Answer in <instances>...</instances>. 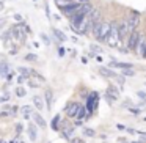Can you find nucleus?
Listing matches in <instances>:
<instances>
[{"label": "nucleus", "mask_w": 146, "mask_h": 143, "mask_svg": "<svg viewBox=\"0 0 146 143\" xmlns=\"http://www.w3.org/2000/svg\"><path fill=\"white\" fill-rule=\"evenodd\" d=\"M11 71L8 69V65H7V61H2V65H0V76L2 77H8V74H10Z\"/></svg>", "instance_id": "nucleus-14"}, {"label": "nucleus", "mask_w": 146, "mask_h": 143, "mask_svg": "<svg viewBox=\"0 0 146 143\" xmlns=\"http://www.w3.org/2000/svg\"><path fill=\"white\" fill-rule=\"evenodd\" d=\"M105 43L108 44V47H121L123 38H121V35H119L118 22H111V32H110V35H108V38Z\"/></svg>", "instance_id": "nucleus-2"}, {"label": "nucleus", "mask_w": 146, "mask_h": 143, "mask_svg": "<svg viewBox=\"0 0 146 143\" xmlns=\"http://www.w3.org/2000/svg\"><path fill=\"white\" fill-rule=\"evenodd\" d=\"M110 32H111V22H102L101 21V22H98L93 27V35H94V38L101 43L107 41Z\"/></svg>", "instance_id": "nucleus-1"}, {"label": "nucleus", "mask_w": 146, "mask_h": 143, "mask_svg": "<svg viewBox=\"0 0 146 143\" xmlns=\"http://www.w3.org/2000/svg\"><path fill=\"white\" fill-rule=\"evenodd\" d=\"M58 120H60V116H55V118H54V121H52V127H54V129H58V126H57Z\"/></svg>", "instance_id": "nucleus-27"}, {"label": "nucleus", "mask_w": 146, "mask_h": 143, "mask_svg": "<svg viewBox=\"0 0 146 143\" xmlns=\"http://www.w3.org/2000/svg\"><path fill=\"white\" fill-rule=\"evenodd\" d=\"M137 96H138L140 99H146V93L145 91H138V93H137Z\"/></svg>", "instance_id": "nucleus-29"}, {"label": "nucleus", "mask_w": 146, "mask_h": 143, "mask_svg": "<svg viewBox=\"0 0 146 143\" xmlns=\"http://www.w3.org/2000/svg\"><path fill=\"white\" fill-rule=\"evenodd\" d=\"M140 36H141V33H140L138 30L130 32L129 39H127V47H129V51H135L137 49V44H138V41H140Z\"/></svg>", "instance_id": "nucleus-3"}, {"label": "nucleus", "mask_w": 146, "mask_h": 143, "mask_svg": "<svg viewBox=\"0 0 146 143\" xmlns=\"http://www.w3.org/2000/svg\"><path fill=\"white\" fill-rule=\"evenodd\" d=\"M52 91L50 90H46V93H44V99H46V105H47V108L50 110L52 108Z\"/></svg>", "instance_id": "nucleus-15"}, {"label": "nucleus", "mask_w": 146, "mask_h": 143, "mask_svg": "<svg viewBox=\"0 0 146 143\" xmlns=\"http://www.w3.org/2000/svg\"><path fill=\"white\" fill-rule=\"evenodd\" d=\"M24 60H27V61H36V60H38V55H35V54H27Z\"/></svg>", "instance_id": "nucleus-19"}, {"label": "nucleus", "mask_w": 146, "mask_h": 143, "mask_svg": "<svg viewBox=\"0 0 146 143\" xmlns=\"http://www.w3.org/2000/svg\"><path fill=\"white\" fill-rule=\"evenodd\" d=\"M110 68H118V69H126V68H133L130 63H124V61H111Z\"/></svg>", "instance_id": "nucleus-10"}, {"label": "nucleus", "mask_w": 146, "mask_h": 143, "mask_svg": "<svg viewBox=\"0 0 146 143\" xmlns=\"http://www.w3.org/2000/svg\"><path fill=\"white\" fill-rule=\"evenodd\" d=\"M107 94H108V98H113V99H118V98H119V91H118L115 86H108Z\"/></svg>", "instance_id": "nucleus-16"}, {"label": "nucleus", "mask_w": 146, "mask_h": 143, "mask_svg": "<svg viewBox=\"0 0 146 143\" xmlns=\"http://www.w3.org/2000/svg\"><path fill=\"white\" fill-rule=\"evenodd\" d=\"M63 135H64V138H71V135H72V129H64Z\"/></svg>", "instance_id": "nucleus-25"}, {"label": "nucleus", "mask_w": 146, "mask_h": 143, "mask_svg": "<svg viewBox=\"0 0 146 143\" xmlns=\"http://www.w3.org/2000/svg\"><path fill=\"white\" fill-rule=\"evenodd\" d=\"M14 19L19 21V22H21V21H22V17H21V14H14Z\"/></svg>", "instance_id": "nucleus-32"}, {"label": "nucleus", "mask_w": 146, "mask_h": 143, "mask_svg": "<svg viewBox=\"0 0 146 143\" xmlns=\"http://www.w3.org/2000/svg\"><path fill=\"white\" fill-rule=\"evenodd\" d=\"M19 72L22 74V76H25L27 79H29V72H32L30 69H27V68H19Z\"/></svg>", "instance_id": "nucleus-23"}, {"label": "nucleus", "mask_w": 146, "mask_h": 143, "mask_svg": "<svg viewBox=\"0 0 146 143\" xmlns=\"http://www.w3.org/2000/svg\"><path fill=\"white\" fill-rule=\"evenodd\" d=\"M8 99H10V93H8V91H3V93H2V98H0V101H2V102H7Z\"/></svg>", "instance_id": "nucleus-24"}, {"label": "nucleus", "mask_w": 146, "mask_h": 143, "mask_svg": "<svg viewBox=\"0 0 146 143\" xmlns=\"http://www.w3.org/2000/svg\"><path fill=\"white\" fill-rule=\"evenodd\" d=\"M127 22H129V27H130V32H133V30H137V25H138L140 19L137 14H130L129 17H127Z\"/></svg>", "instance_id": "nucleus-9"}, {"label": "nucleus", "mask_w": 146, "mask_h": 143, "mask_svg": "<svg viewBox=\"0 0 146 143\" xmlns=\"http://www.w3.org/2000/svg\"><path fill=\"white\" fill-rule=\"evenodd\" d=\"M55 2H57L58 5H61V3L64 5V3H69V2H72V0H55Z\"/></svg>", "instance_id": "nucleus-30"}, {"label": "nucleus", "mask_w": 146, "mask_h": 143, "mask_svg": "<svg viewBox=\"0 0 146 143\" xmlns=\"http://www.w3.org/2000/svg\"><path fill=\"white\" fill-rule=\"evenodd\" d=\"M32 116H33V121L36 123V126H38V127H41V129H46V127H47V124H46V120L41 116V115H39V112H33Z\"/></svg>", "instance_id": "nucleus-7"}, {"label": "nucleus", "mask_w": 146, "mask_h": 143, "mask_svg": "<svg viewBox=\"0 0 146 143\" xmlns=\"http://www.w3.org/2000/svg\"><path fill=\"white\" fill-rule=\"evenodd\" d=\"M145 51H146V36L145 35H141L140 36V41H138V44H137V49H135V52L137 54H140L143 57V54H145Z\"/></svg>", "instance_id": "nucleus-8"}, {"label": "nucleus", "mask_w": 146, "mask_h": 143, "mask_svg": "<svg viewBox=\"0 0 146 143\" xmlns=\"http://www.w3.org/2000/svg\"><path fill=\"white\" fill-rule=\"evenodd\" d=\"M16 96L24 98V96H25V88H22V86H17V88H16Z\"/></svg>", "instance_id": "nucleus-20"}, {"label": "nucleus", "mask_w": 146, "mask_h": 143, "mask_svg": "<svg viewBox=\"0 0 146 143\" xmlns=\"http://www.w3.org/2000/svg\"><path fill=\"white\" fill-rule=\"evenodd\" d=\"M130 112H132V113H140V112H141V110H140V108H137V107H130Z\"/></svg>", "instance_id": "nucleus-31"}, {"label": "nucleus", "mask_w": 146, "mask_h": 143, "mask_svg": "<svg viewBox=\"0 0 146 143\" xmlns=\"http://www.w3.org/2000/svg\"><path fill=\"white\" fill-rule=\"evenodd\" d=\"M80 108H82V105H80L79 102H71V104H68V107H66V115L69 118H76V116H79Z\"/></svg>", "instance_id": "nucleus-5"}, {"label": "nucleus", "mask_w": 146, "mask_h": 143, "mask_svg": "<svg viewBox=\"0 0 146 143\" xmlns=\"http://www.w3.org/2000/svg\"><path fill=\"white\" fill-rule=\"evenodd\" d=\"M29 134H30L32 142H35L36 140V127H35V124H29Z\"/></svg>", "instance_id": "nucleus-17"}, {"label": "nucleus", "mask_w": 146, "mask_h": 143, "mask_svg": "<svg viewBox=\"0 0 146 143\" xmlns=\"http://www.w3.org/2000/svg\"><path fill=\"white\" fill-rule=\"evenodd\" d=\"M22 113H24V116H29L30 113H32V107L30 105H25V107H22Z\"/></svg>", "instance_id": "nucleus-21"}, {"label": "nucleus", "mask_w": 146, "mask_h": 143, "mask_svg": "<svg viewBox=\"0 0 146 143\" xmlns=\"http://www.w3.org/2000/svg\"><path fill=\"white\" fill-rule=\"evenodd\" d=\"M58 54H60V55H64V49H61V47H60V51H58Z\"/></svg>", "instance_id": "nucleus-35"}, {"label": "nucleus", "mask_w": 146, "mask_h": 143, "mask_svg": "<svg viewBox=\"0 0 146 143\" xmlns=\"http://www.w3.org/2000/svg\"><path fill=\"white\" fill-rule=\"evenodd\" d=\"M121 74H123L124 77L126 76L132 77V76H135V71H133V68H126V69H121Z\"/></svg>", "instance_id": "nucleus-18"}, {"label": "nucleus", "mask_w": 146, "mask_h": 143, "mask_svg": "<svg viewBox=\"0 0 146 143\" xmlns=\"http://www.w3.org/2000/svg\"><path fill=\"white\" fill-rule=\"evenodd\" d=\"M52 33L55 35V38H57L58 41H63V43H64V41H68V36L64 35V33L61 32V30H58V29H52Z\"/></svg>", "instance_id": "nucleus-12"}, {"label": "nucleus", "mask_w": 146, "mask_h": 143, "mask_svg": "<svg viewBox=\"0 0 146 143\" xmlns=\"http://www.w3.org/2000/svg\"><path fill=\"white\" fill-rule=\"evenodd\" d=\"M99 72H101V76L108 77V79H115V77H116V74H115L111 69H108V68H101V69H99Z\"/></svg>", "instance_id": "nucleus-11"}, {"label": "nucleus", "mask_w": 146, "mask_h": 143, "mask_svg": "<svg viewBox=\"0 0 146 143\" xmlns=\"http://www.w3.org/2000/svg\"><path fill=\"white\" fill-rule=\"evenodd\" d=\"M33 104H35V107L38 110H42L44 108V99L41 96H33Z\"/></svg>", "instance_id": "nucleus-13"}, {"label": "nucleus", "mask_w": 146, "mask_h": 143, "mask_svg": "<svg viewBox=\"0 0 146 143\" xmlns=\"http://www.w3.org/2000/svg\"><path fill=\"white\" fill-rule=\"evenodd\" d=\"M133 143H137V142H133Z\"/></svg>", "instance_id": "nucleus-36"}, {"label": "nucleus", "mask_w": 146, "mask_h": 143, "mask_svg": "<svg viewBox=\"0 0 146 143\" xmlns=\"http://www.w3.org/2000/svg\"><path fill=\"white\" fill-rule=\"evenodd\" d=\"M118 29H119V35L123 39H126V36L130 35V27H129V22H127V19H123L118 22Z\"/></svg>", "instance_id": "nucleus-6"}, {"label": "nucleus", "mask_w": 146, "mask_h": 143, "mask_svg": "<svg viewBox=\"0 0 146 143\" xmlns=\"http://www.w3.org/2000/svg\"><path fill=\"white\" fill-rule=\"evenodd\" d=\"M83 135H88V137H94L96 135V132L93 129H88V127H85L83 129Z\"/></svg>", "instance_id": "nucleus-22"}, {"label": "nucleus", "mask_w": 146, "mask_h": 143, "mask_svg": "<svg viewBox=\"0 0 146 143\" xmlns=\"http://www.w3.org/2000/svg\"><path fill=\"white\" fill-rule=\"evenodd\" d=\"M29 83H30V86H32V88H36V86H41L38 82H35L33 79H30V80H29Z\"/></svg>", "instance_id": "nucleus-26"}, {"label": "nucleus", "mask_w": 146, "mask_h": 143, "mask_svg": "<svg viewBox=\"0 0 146 143\" xmlns=\"http://www.w3.org/2000/svg\"><path fill=\"white\" fill-rule=\"evenodd\" d=\"M11 33V38H16L17 41H25V29H24V25H14L13 29L10 30Z\"/></svg>", "instance_id": "nucleus-4"}, {"label": "nucleus", "mask_w": 146, "mask_h": 143, "mask_svg": "<svg viewBox=\"0 0 146 143\" xmlns=\"http://www.w3.org/2000/svg\"><path fill=\"white\" fill-rule=\"evenodd\" d=\"M41 38H42V41H44V43H46V44H47V46L50 44V41H49V38H47V36H46V35H44V33H41Z\"/></svg>", "instance_id": "nucleus-28"}, {"label": "nucleus", "mask_w": 146, "mask_h": 143, "mask_svg": "<svg viewBox=\"0 0 146 143\" xmlns=\"http://www.w3.org/2000/svg\"><path fill=\"white\" fill-rule=\"evenodd\" d=\"M83 110H85V108H83V107H82V108H80V113H79V118H82V116H83V115H85V112H83Z\"/></svg>", "instance_id": "nucleus-33"}, {"label": "nucleus", "mask_w": 146, "mask_h": 143, "mask_svg": "<svg viewBox=\"0 0 146 143\" xmlns=\"http://www.w3.org/2000/svg\"><path fill=\"white\" fill-rule=\"evenodd\" d=\"M74 124H76V126H82V121H80V120H77Z\"/></svg>", "instance_id": "nucleus-34"}]
</instances>
